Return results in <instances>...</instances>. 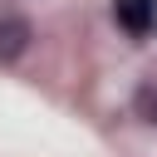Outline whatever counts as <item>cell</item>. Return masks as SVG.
Instances as JSON below:
<instances>
[{
  "instance_id": "obj_1",
  "label": "cell",
  "mask_w": 157,
  "mask_h": 157,
  "mask_svg": "<svg viewBox=\"0 0 157 157\" xmlns=\"http://www.w3.org/2000/svg\"><path fill=\"white\" fill-rule=\"evenodd\" d=\"M113 15H118V25L128 29V34H152L157 29V0H113Z\"/></svg>"
},
{
  "instance_id": "obj_2",
  "label": "cell",
  "mask_w": 157,
  "mask_h": 157,
  "mask_svg": "<svg viewBox=\"0 0 157 157\" xmlns=\"http://www.w3.org/2000/svg\"><path fill=\"white\" fill-rule=\"evenodd\" d=\"M29 44V20L20 15H0V59H20Z\"/></svg>"
},
{
  "instance_id": "obj_3",
  "label": "cell",
  "mask_w": 157,
  "mask_h": 157,
  "mask_svg": "<svg viewBox=\"0 0 157 157\" xmlns=\"http://www.w3.org/2000/svg\"><path fill=\"white\" fill-rule=\"evenodd\" d=\"M137 113H142L147 123H157V88H142V93H137Z\"/></svg>"
}]
</instances>
